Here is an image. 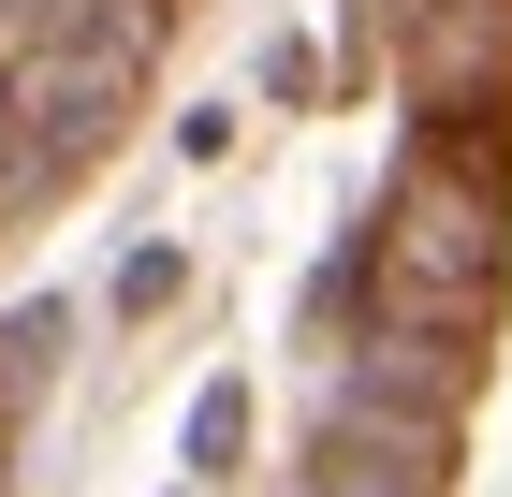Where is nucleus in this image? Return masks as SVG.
<instances>
[{"label":"nucleus","mask_w":512,"mask_h":497,"mask_svg":"<svg viewBox=\"0 0 512 497\" xmlns=\"http://www.w3.org/2000/svg\"><path fill=\"white\" fill-rule=\"evenodd\" d=\"M132 59H147L132 30H59L44 59H15L0 88H15V117H30L44 161H74V147H103V132L132 117Z\"/></svg>","instance_id":"f257e3e1"},{"label":"nucleus","mask_w":512,"mask_h":497,"mask_svg":"<svg viewBox=\"0 0 512 497\" xmlns=\"http://www.w3.org/2000/svg\"><path fill=\"white\" fill-rule=\"evenodd\" d=\"M410 74H425L439 117H498V88H512V0H439L425 44H410Z\"/></svg>","instance_id":"f03ea898"},{"label":"nucleus","mask_w":512,"mask_h":497,"mask_svg":"<svg viewBox=\"0 0 512 497\" xmlns=\"http://www.w3.org/2000/svg\"><path fill=\"white\" fill-rule=\"evenodd\" d=\"M59 30H88L74 0H0V74H15V59H44Z\"/></svg>","instance_id":"7ed1b4c3"},{"label":"nucleus","mask_w":512,"mask_h":497,"mask_svg":"<svg viewBox=\"0 0 512 497\" xmlns=\"http://www.w3.org/2000/svg\"><path fill=\"white\" fill-rule=\"evenodd\" d=\"M44 191V147H30V117H15V88H0V205Z\"/></svg>","instance_id":"20e7f679"}]
</instances>
